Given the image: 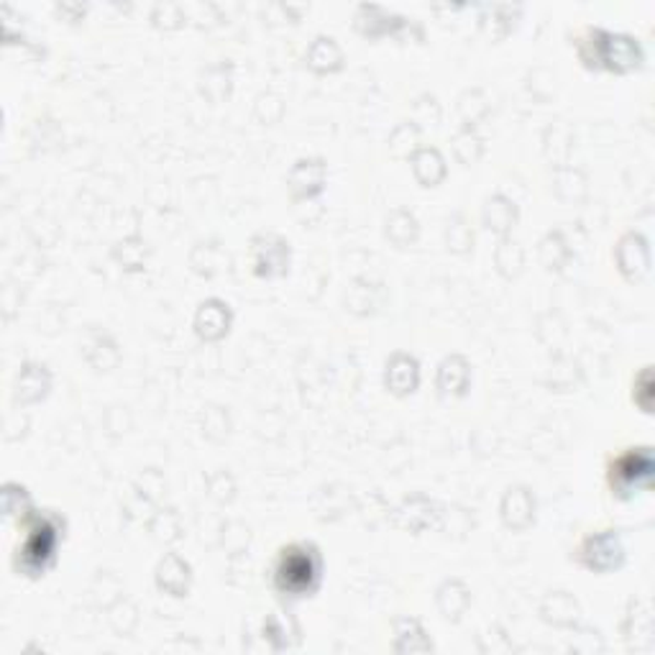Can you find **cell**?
Wrapping results in <instances>:
<instances>
[{
	"label": "cell",
	"mask_w": 655,
	"mask_h": 655,
	"mask_svg": "<svg viewBox=\"0 0 655 655\" xmlns=\"http://www.w3.org/2000/svg\"><path fill=\"white\" fill-rule=\"evenodd\" d=\"M318 578V559L312 555L308 548H292V551H285V559L279 563L277 582L285 591L292 594H304L315 586Z\"/></svg>",
	"instance_id": "6da1fadb"
}]
</instances>
